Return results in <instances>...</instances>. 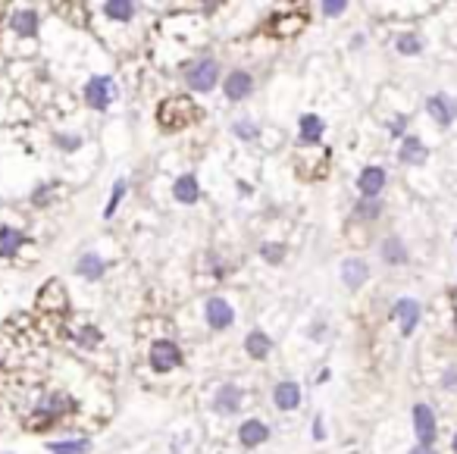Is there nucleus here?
Instances as JSON below:
<instances>
[{
  "instance_id": "obj_1",
  "label": "nucleus",
  "mask_w": 457,
  "mask_h": 454,
  "mask_svg": "<svg viewBox=\"0 0 457 454\" xmlns=\"http://www.w3.org/2000/svg\"><path fill=\"white\" fill-rule=\"evenodd\" d=\"M157 120H160L163 129H182L194 120V104L188 101V97H170V101H163L160 104Z\"/></svg>"
},
{
  "instance_id": "obj_2",
  "label": "nucleus",
  "mask_w": 457,
  "mask_h": 454,
  "mask_svg": "<svg viewBox=\"0 0 457 454\" xmlns=\"http://www.w3.org/2000/svg\"><path fill=\"white\" fill-rule=\"evenodd\" d=\"M113 94H116V88H113V79H107V75H97V79H91V82L85 85V101H88L94 110H107Z\"/></svg>"
},
{
  "instance_id": "obj_3",
  "label": "nucleus",
  "mask_w": 457,
  "mask_h": 454,
  "mask_svg": "<svg viewBox=\"0 0 457 454\" xmlns=\"http://www.w3.org/2000/svg\"><path fill=\"white\" fill-rule=\"evenodd\" d=\"M216 72H220V66H216V60H198L192 69H188V85L198 91H207L216 85Z\"/></svg>"
},
{
  "instance_id": "obj_4",
  "label": "nucleus",
  "mask_w": 457,
  "mask_h": 454,
  "mask_svg": "<svg viewBox=\"0 0 457 454\" xmlns=\"http://www.w3.org/2000/svg\"><path fill=\"white\" fill-rule=\"evenodd\" d=\"M179 360H182V351H179L172 342H166V338H163V342H157L154 348H151V364H154L160 373L172 370Z\"/></svg>"
},
{
  "instance_id": "obj_5",
  "label": "nucleus",
  "mask_w": 457,
  "mask_h": 454,
  "mask_svg": "<svg viewBox=\"0 0 457 454\" xmlns=\"http://www.w3.org/2000/svg\"><path fill=\"white\" fill-rule=\"evenodd\" d=\"M232 320H235V310L228 307L226 298L207 301V323H210V329H226V326H232Z\"/></svg>"
},
{
  "instance_id": "obj_6",
  "label": "nucleus",
  "mask_w": 457,
  "mask_h": 454,
  "mask_svg": "<svg viewBox=\"0 0 457 454\" xmlns=\"http://www.w3.org/2000/svg\"><path fill=\"white\" fill-rule=\"evenodd\" d=\"M413 426H417V436H420L423 445H432L435 439V414L426 404H417L413 408Z\"/></svg>"
},
{
  "instance_id": "obj_7",
  "label": "nucleus",
  "mask_w": 457,
  "mask_h": 454,
  "mask_svg": "<svg viewBox=\"0 0 457 454\" xmlns=\"http://www.w3.org/2000/svg\"><path fill=\"white\" fill-rule=\"evenodd\" d=\"M391 317L395 320H401V332L410 335L413 326H417V320H420V304L410 298H401L398 304H395V310H391Z\"/></svg>"
},
{
  "instance_id": "obj_8",
  "label": "nucleus",
  "mask_w": 457,
  "mask_h": 454,
  "mask_svg": "<svg viewBox=\"0 0 457 454\" xmlns=\"http://www.w3.org/2000/svg\"><path fill=\"white\" fill-rule=\"evenodd\" d=\"M357 185H361V194H367V198H376V194L385 188V170H379V166H367V170L361 172Z\"/></svg>"
},
{
  "instance_id": "obj_9",
  "label": "nucleus",
  "mask_w": 457,
  "mask_h": 454,
  "mask_svg": "<svg viewBox=\"0 0 457 454\" xmlns=\"http://www.w3.org/2000/svg\"><path fill=\"white\" fill-rule=\"evenodd\" d=\"M248 94H251V75L241 72V69L228 75L226 79V97L228 101H241V97H248Z\"/></svg>"
},
{
  "instance_id": "obj_10",
  "label": "nucleus",
  "mask_w": 457,
  "mask_h": 454,
  "mask_svg": "<svg viewBox=\"0 0 457 454\" xmlns=\"http://www.w3.org/2000/svg\"><path fill=\"white\" fill-rule=\"evenodd\" d=\"M10 25H13L16 35L31 38L38 31V13H35V10H16L13 19H10Z\"/></svg>"
},
{
  "instance_id": "obj_11",
  "label": "nucleus",
  "mask_w": 457,
  "mask_h": 454,
  "mask_svg": "<svg viewBox=\"0 0 457 454\" xmlns=\"http://www.w3.org/2000/svg\"><path fill=\"white\" fill-rule=\"evenodd\" d=\"M276 408L279 410H295L298 404H301V388L295 386V382H282V386H276Z\"/></svg>"
},
{
  "instance_id": "obj_12",
  "label": "nucleus",
  "mask_w": 457,
  "mask_h": 454,
  "mask_svg": "<svg viewBox=\"0 0 457 454\" xmlns=\"http://www.w3.org/2000/svg\"><path fill=\"white\" fill-rule=\"evenodd\" d=\"M426 107H429V113H432L435 122H442V126H451V122H454V104H451V101H445L442 94L429 97Z\"/></svg>"
},
{
  "instance_id": "obj_13",
  "label": "nucleus",
  "mask_w": 457,
  "mask_h": 454,
  "mask_svg": "<svg viewBox=\"0 0 457 454\" xmlns=\"http://www.w3.org/2000/svg\"><path fill=\"white\" fill-rule=\"evenodd\" d=\"M238 436H241V442L248 448L260 445V442H266V436H270V429H266L260 420H248V423H241V429H238Z\"/></svg>"
},
{
  "instance_id": "obj_14",
  "label": "nucleus",
  "mask_w": 457,
  "mask_h": 454,
  "mask_svg": "<svg viewBox=\"0 0 457 454\" xmlns=\"http://www.w3.org/2000/svg\"><path fill=\"white\" fill-rule=\"evenodd\" d=\"M23 245V232L10 229V226H0V257H13Z\"/></svg>"
},
{
  "instance_id": "obj_15",
  "label": "nucleus",
  "mask_w": 457,
  "mask_h": 454,
  "mask_svg": "<svg viewBox=\"0 0 457 454\" xmlns=\"http://www.w3.org/2000/svg\"><path fill=\"white\" fill-rule=\"evenodd\" d=\"M238 404H241V392L235 386H222L220 395H216V410L220 414H232Z\"/></svg>"
},
{
  "instance_id": "obj_16",
  "label": "nucleus",
  "mask_w": 457,
  "mask_h": 454,
  "mask_svg": "<svg viewBox=\"0 0 457 454\" xmlns=\"http://www.w3.org/2000/svg\"><path fill=\"white\" fill-rule=\"evenodd\" d=\"M244 348H248V354H251V358L263 360L266 354H270V348H273V345H270V338H266V335L260 332V329H254V332L248 335V342H244Z\"/></svg>"
},
{
  "instance_id": "obj_17",
  "label": "nucleus",
  "mask_w": 457,
  "mask_h": 454,
  "mask_svg": "<svg viewBox=\"0 0 457 454\" xmlns=\"http://www.w3.org/2000/svg\"><path fill=\"white\" fill-rule=\"evenodd\" d=\"M341 276H345V282L351 285V289H357V285L367 279V263H363V261H345Z\"/></svg>"
},
{
  "instance_id": "obj_18",
  "label": "nucleus",
  "mask_w": 457,
  "mask_h": 454,
  "mask_svg": "<svg viewBox=\"0 0 457 454\" xmlns=\"http://www.w3.org/2000/svg\"><path fill=\"white\" fill-rule=\"evenodd\" d=\"M401 160H404V163H423V160H426V148H423L420 138H407V142L401 144Z\"/></svg>"
},
{
  "instance_id": "obj_19",
  "label": "nucleus",
  "mask_w": 457,
  "mask_h": 454,
  "mask_svg": "<svg viewBox=\"0 0 457 454\" xmlns=\"http://www.w3.org/2000/svg\"><path fill=\"white\" fill-rule=\"evenodd\" d=\"M176 198L182 204H194V201H198V179H194V176H182V179L176 182Z\"/></svg>"
},
{
  "instance_id": "obj_20",
  "label": "nucleus",
  "mask_w": 457,
  "mask_h": 454,
  "mask_svg": "<svg viewBox=\"0 0 457 454\" xmlns=\"http://www.w3.org/2000/svg\"><path fill=\"white\" fill-rule=\"evenodd\" d=\"M79 273L85 276V279H101V273H103V261L97 257V254H85L79 261Z\"/></svg>"
},
{
  "instance_id": "obj_21",
  "label": "nucleus",
  "mask_w": 457,
  "mask_h": 454,
  "mask_svg": "<svg viewBox=\"0 0 457 454\" xmlns=\"http://www.w3.org/2000/svg\"><path fill=\"white\" fill-rule=\"evenodd\" d=\"M103 13L110 16V19H132L135 3L132 0H110V3L103 7Z\"/></svg>"
},
{
  "instance_id": "obj_22",
  "label": "nucleus",
  "mask_w": 457,
  "mask_h": 454,
  "mask_svg": "<svg viewBox=\"0 0 457 454\" xmlns=\"http://www.w3.org/2000/svg\"><path fill=\"white\" fill-rule=\"evenodd\" d=\"M323 135V120L319 116H304L301 120V142H317Z\"/></svg>"
},
{
  "instance_id": "obj_23",
  "label": "nucleus",
  "mask_w": 457,
  "mask_h": 454,
  "mask_svg": "<svg viewBox=\"0 0 457 454\" xmlns=\"http://www.w3.org/2000/svg\"><path fill=\"white\" fill-rule=\"evenodd\" d=\"M91 442L88 439H79V442H51V451L53 454H81L88 451Z\"/></svg>"
},
{
  "instance_id": "obj_24",
  "label": "nucleus",
  "mask_w": 457,
  "mask_h": 454,
  "mask_svg": "<svg viewBox=\"0 0 457 454\" xmlns=\"http://www.w3.org/2000/svg\"><path fill=\"white\" fill-rule=\"evenodd\" d=\"M382 254H385V261H389V263H404V257H407V254H404V245H401L398 239L385 241V245H382Z\"/></svg>"
},
{
  "instance_id": "obj_25",
  "label": "nucleus",
  "mask_w": 457,
  "mask_h": 454,
  "mask_svg": "<svg viewBox=\"0 0 457 454\" xmlns=\"http://www.w3.org/2000/svg\"><path fill=\"white\" fill-rule=\"evenodd\" d=\"M122 194H126V182L119 179V182H116V188H113L110 204H107V210H103V216H113V213H116V204H119V198H122Z\"/></svg>"
},
{
  "instance_id": "obj_26",
  "label": "nucleus",
  "mask_w": 457,
  "mask_h": 454,
  "mask_svg": "<svg viewBox=\"0 0 457 454\" xmlns=\"http://www.w3.org/2000/svg\"><path fill=\"white\" fill-rule=\"evenodd\" d=\"M420 38H417V35H404V38H401V41H398V51L401 53H417V51H420Z\"/></svg>"
},
{
  "instance_id": "obj_27",
  "label": "nucleus",
  "mask_w": 457,
  "mask_h": 454,
  "mask_svg": "<svg viewBox=\"0 0 457 454\" xmlns=\"http://www.w3.org/2000/svg\"><path fill=\"white\" fill-rule=\"evenodd\" d=\"M345 7H348L345 0H326V3H323V10H326V13H329V16H339Z\"/></svg>"
},
{
  "instance_id": "obj_28",
  "label": "nucleus",
  "mask_w": 457,
  "mask_h": 454,
  "mask_svg": "<svg viewBox=\"0 0 457 454\" xmlns=\"http://www.w3.org/2000/svg\"><path fill=\"white\" fill-rule=\"evenodd\" d=\"M235 132L241 135V138H254V126H251V122H238Z\"/></svg>"
},
{
  "instance_id": "obj_29",
  "label": "nucleus",
  "mask_w": 457,
  "mask_h": 454,
  "mask_svg": "<svg viewBox=\"0 0 457 454\" xmlns=\"http://www.w3.org/2000/svg\"><path fill=\"white\" fill-rule=\"evenodd\" d=\"M263 254H266V257H270V261H273V263H279V257H282V248H276V245H266V248H263Z\"/></svg>"
},
{
  "instance_id": "obj_30",
  "label": "nucleus",
  "mask_w": 457,
  "mask_h": 454,
  "mask_svg": "<svg viewBox=\"0 0 457 454\" xmlns=\"http://www.w3.org/2000/svg\"><path fill=\"white\" fill-rule=\"evenodd\" d=\"M367 213V216H376V210H379V204H363V207H357V213Z\"/></svg>"
},
{
  "instance_id": "obj_31",
  "label": "nucleus",
  "mask_w": 457,
  "mask_h": 454,
  "mask_svg": "<svg viewBox=\"0 0 457 454\" xmlns=\"http://www.w3.org/2000/svg\"><path fill=\"white\" fill-rule=\"evenodd\" d=\"M410 454H435L429 445H417V448H410Z\"/></svg>"
},
{
  "instance_id": "obj_32",
  "label": "nucleus",
  "mask_w": 457,
  "mask_h": 454,
  "mask_svg": "<svg viewBox=\"0 0 457 454\" xmlns=\"http://www.w3.org/2000/svg\"><path fill=\"white\" fill-rule=\"evenodd\" d=\"M448 382H451V388H457V373H448Z\"/></svg>"
},
{
  "instance_id": "obj_33",
  "label": "nucleus",
  "mask_w": 457,
  "mask_h": 454,
  "mask_svg": "<svg viewBox=\"0 0 457 454\" xmlns=\"http://www.w3.org/2000/svg\"><path fill=\"white\" fill-rule=\"evenodd\" d=\"M454 451H457V436H454Z\"/></svg>"
},
{
  "instance_id": "obj_34",
  "label": "nucleus",
  "mask_w": 457,
  "mask_h": 454,
  "mask_svg": "<svg viewBox=\"0 0 457 454\" xmlns=\"http://www.w3.org/2000/svg\"><path fill=\"white\" fill-rule=\"evenodd\" d=\"M454 326H457V317H454Z\"/></svg>"
}]
</instances>
